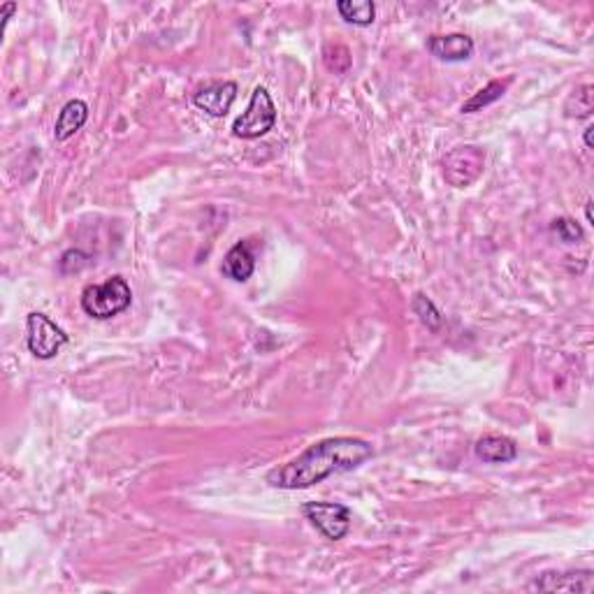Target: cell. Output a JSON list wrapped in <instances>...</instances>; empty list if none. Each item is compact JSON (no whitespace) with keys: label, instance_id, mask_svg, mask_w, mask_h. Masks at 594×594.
<instances>
[{"label":"cell","instance_id":"cell-16","mask_svg":"<svg viewBox=\"0 0 594 594\" xmlns=\"http://www.w3.org/2000/svg\"><path fill=\"white\" fill-rule=\"evenodd\" d=\"M411 309H414L416 316L423 321V325L430 327L432 333H439V327H442V323H443V316L439 314V309L432 305V300H427L425 295L423 293L416 295L414 302H411Z\"/></svg>","mask_w":594,"mask_h":594},{"label":"cell","instance_id":"cell-19","mask_svg":"<svg viewBox=\"0 0 594 594\" xmlns=\"http://www.w3.org/2000/svg\"><path fill=\"white\" fill-rule=\"evenodd\" d=\"M592 131H594V126H588L585 128V147L588 149H592Z\"/></svg>","mask_w":594,"mask_h":594},{"label":"cell","instance_id":"cell-14","mask_svg":"<svg viewBox=\"0 0 594 594\" xmlns=\"http://www.w3.org/2000/svg\"><path fill=\"white\" fill-rule=\"evenodd\" d=\"M594 112V88L589 84L578 87L576 91L569 96L567 105H564V114L569 119H588Z\"/></svg>","mask_w":594,"mask_h":594},{"label":"cell","instance_id":"cell-4","mask_svg":"<svg viewBox=\"0 0 594 594\" xmlns=\"http://www.w3.org/2000/svg\"><path fill=\"white\" fill-rule=\"evenodd\" d=\"M28 327V351L38 358V361H51L60 353V349L68 343V334L51 321L50 316H44L40 311L28 314L26 318Z\"/></svg>","mask_w":594,"mask_h":594},{"label":"cell","instance_id":"cell-17","mask_svg":"<svg viewBox=\"0 0 594 594\" xmlns=\"http://www.w3.org/2000/svg\"><path fill=\"white\" fill-rule=\"evenodd\" d=\"M553 233L560 237V242H564V244H576V242L583 240V230H580V225L576 224V221H571V218H557L555 224H553Z\"/></svg>","mask_w":594,"mask_h":594},{"label":"cell","instance_id":"cell-13","mask_svg":"<svg viewBox=\"0 0 594 594\" xmlns=\"http://www.w3.org/2000/svg\"><path fill=\"white\" fill-rule=\"evenodd\" d=\"M337 12L342 14L343 22L353 23V26H371L377 19V5L371 0H361V3L339 0Z\"/></svg>","mask_w":594,"mask_h":594},{"label":"cell","instance_id":"cell-10","mask_svg":"<svg viewBox=\"0 0 594 594\" xmlns=\"http://www.w3.org/2000/svg\"><path fill=\"white\" fill-rule=\"evenodd\" d=\"M474 452L476 458L488 464H504L513 462V460L518 458V446H516V442L508 439V436L488 434L476 442Z\"/></svg>","mask_w":594,"mask_h":594},{"label":"cell","instance_id":"cell-2","mask_svg":"<svg viewBox=\"0 0 594 594\" xmlns=\"http://www.w3.org/2000/svg\"><path fill=\"white\" fill-rule=\"evenodd\" d=\"M133 290L123 277H112L105 284H93L82 290V309L91 318L107 321L131 306Z\"/></svg>","mask_w":594,"mask_h":594},{"label":"cell","instance_id":"cell-9","mask_svg":"<svg viewBox=\"0 0 594 594\" xmlns=\"http://www.w3.org/2000/svg\"><path fill=\"white\" fill-rule=\"evenodd\" d=\"M594 580L592 571H564V573H544L529 585V589L541 592H592Z\"/></svg>","mask_w":594,"mask_h":594},{"label":"cell","instance_id":"cell-7","mask_svg":"<svg viewBox=\"0 0 594 594\" xmlns=\"http://www.w3.org/2000/svg\"><path fill=\"white\" fill-rule=\"evenodd\" d=\"M237 98V84L234 82H212L193 93V105L209 116H225Z\"/></svg>","mask_w":594,"mask_h":594},{"label":"cell","instance_id":"cell-11","mask_svg":"<svg viewBox=\"0 0 594 594\" xmlns=\"http://www.w3.org/2000/svg\"><path fill=\"white\" fill-rule=\"evenodd\" d=\"M221 270H224L225 277H230L233 281H246V279H251L253 270H256V258H253L249 242H237V244L225 253L224 268Z\"/></svg>","mask_w":594,"mask_h":594},{"label":"cell","instance_id":"cell-15","mask_svg":"<svg viewBox=\"0 0 594 594\" xmlns=\"http://www.w3.org/2000/svg\"><path fill=\"white\" fill-rule=\"evenodd\" d=\"M504 91H507V82H490L488 87L480 88L479 93H474V96H471V98L462 105V112L464 114H474V112H480L483 107H488V105H492L495 100L502 98Z\"/></svg>","mask_w":594,"mask_h":594},{"label":"cell","instance_id":"cell-5","mask_svg":"<svg viewBox=\"0 0 594 594\" xmlns=\"http://www.w3.org/2000/svg\"><path fill=\"white\" fill-rule=\"evenodd\" d=\"M305 518L321 532L325 539L339 541L349 535L351 508L334 502H309L302 507Z\"/></svg>","mask_w":594,"mask_h":594},{"label":"cell","instance_id":"cell-3","mask_svg":"<svg viewBox=\"0 0 594 594\" xmlns=\"http://www.w3.org/2000/svg\"><path fill=\"white\" fill-rule=\"evenodd\" d=\"M274 123H277V107H274L272 96L265 87H256L246 112L233 123V133L242 140H256V137L268 135Z\"/></svg>","mask_w":594,"mask_h":594},{"label":"cell","instance_id":"cell-20","mask_svg":"<svg viewBox=\"0 0 594 594\" xmlns=\"http://www.w3.org/2000/svg\"><path fill=\"white\" fill-rule=\"evenodd\" d=\"M585 218H588V224L594 225V218H592V200L585 202Z\"/></svg>","mask_w":594,"mask_h":594},{"label":"cell","instance_id":"cell-8","mask_svg":"<svg viewBox=\"0 0 594 594\" xmlns=\"http://www.w3.org/2000/svg\"><path fill=\"white\" fill-rule=\"evenodd\" d=\"M427 50L434 59L446 60V63H462L474 56V40L464 33L432 35L427 40Z\"/></svg>","mask_w":594,"mask_h":594},{"label":"cell","instance_id":"cell-1","mask_svg":"<svg viewBox=\"0 0 594 594\" xmlns=\"http://www.w3.org/2000/svg\"><path fill=\"white\" fill-rule=\"evenodd\" d=\"M374 455V448L358 436H330L306 448L290 462L272 469L268 483L281 490H305L334 474L353 471Z\"/></svg>","mask_w":594,"mask_h":594},{"label":"cell","instance_id":"cell-12","mask_svg":"<svg viewBox=\"0 0 594 594\" xmlns=\"http://www.w3.org/2000/svg\"><path fill=\"white\" fill-rule=\"evenodd\" d=\"M87 119H88V105L84 103V100H70V103H66V107L60 109L59 119H56L54 137L59 142H66V140H70L77 131H82Z\"/></svg>","mask_w":594,"mask_h":594},{"label":"cell","instance_id":"cell-6","mask_svg":"<svg viewBox=\"0 0 594 594\" xmlns=\"http://www.w3.org/2000/svg\"><path fill=\"white\" fill-rule=\"evenodd\" d=\"M483 165H486V153L474 144H467V147L452 149L443 159V177L455 188H464L479 179Z\"/></svg>","mask_w":594,"mask_h":594},{"label":"cell","instance_id":"cell-18","mask_svg":"<svg viewBox=\"0 0 594 594\" xmlns=\"http://www.w3.org/2000/svg\"><path fill=\"white\" fill-rule=\"evenodd\" d=\"M60 272L63 274H72V272H79V270H84L88 265V256L82 251H66L63 253V258H60Z\"/></svg>","mask_w":594,"mask_h":594}]
</instances>
